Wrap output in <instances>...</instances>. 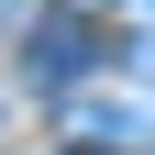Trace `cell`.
Segmentation results:
<instances>
[{
	"label": "cell",
	"mask_w": 155,
	"mask_h": 155,
	"mask_svg": "<svg viewBox=\"0 0 155 155\" xmlns=\"http://www.w3.org/2000/svg\"><path fill=\"white\" fill-rule=\"evenodd\" d=\"M100 67H111L100 22H45L33 33V78H45V89H78V78H100Z\"/></svg>",
	"instance_id": "cell-1"
},
{
	"label": "cell",
	"mask_w": 155,
	"mask_h": 155,
	"mask_svg": "<svg viewBox=\"0 0 155 155\" xmlns=\"http://www.w3.org/2000/svg\"><path fill=\"white\" fill-rule=\"evenodd\" d=\"M67 122L89 133V144H144L155 111H133V100H67Z\"/></svg>",
	"instance_id": "cell-2"
}]
</instances>
